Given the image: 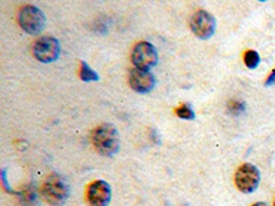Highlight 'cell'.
<instances>
[{"instance_id": "obj_8", "label": "cell", "mask_w": 275, "mask_h": 206, "mask_svg": "<svg viewBox=\"0 0 275 206\" xmlns=\"http://www.w3.org/2000/svg\"><path fill=\"white\" fill-rule=\"evenodd\" d=\"M86 199L90 206H108L112 201V187L103 180H95L86 190Z\"/></svg>"}, {"instance_id": "obj_15", "label": "cell", "mask_w": 275, "mask_h": 206, "mask_svg": "<svg viewBox=\"0 0 275 206\" xmlns=\"http://www.w3.org/2000/svg\"><path fill=\"white\" fill-rule=\"evenodd\" d=\"M6 169H3V171H2V181H3V186H5V189H6V191H7V193H11V194H15V191H13V190L10 189V186H9V183H7V176H6Z\"/></svg>"}, {"instance_id": "obj_7", "label": "cell", "mask_w": 275, "mask_h": 206, "mask_svg": "<svg viewBox=\"0 0 275 206\" xmlns=\"http://www.w3.org/2000/svg\"><path fill=\"white\" fill-rule=\"evenodd\" d=\"M190 28L198 39L206 40L213 36L216 29V19L205 10H198L190 19Z\"/></svg>"}, {"instance_id": "obj_17", "label": "cell", "mask_w": 275, "mask_h": 206, "mask_svg": "<svg viewBox=\"0 0 275 206\" xmlns=\"http://www.w3.org/2000/svg\"><path fill=\"white\" fill-rule=\"evenodd\" d=\"M252 206H268L266 203V202H256V203H253Z\"/></svg>"}, {"instance_id": "obj_18", "label": "cell", "mask_w": 275, "mask_h": 206, "mask_svg": "<svg viewBox=\"0 0 275 206\" xmlns=\"http://www.w3.org/2000/svg\"><path fill=\"white\" fill-rule=\"evenodd\" d=\"M274 206H275V199H274Z\"/></svg>"}, {"instance_id": "obj_12", "label": "cell", "mask_w": 275, "mask_h": 206, "mask_svg": "<svg viewBox=\"0 0 275 206\" xmlns=\"http://www.w3.org/2000/svg\"><path fill=\"white\" fill-rule=\"evenodd\" d=\"M175 113H176V116L179 117V118H182V120L191 121L195 118V113H194L193 109L190 108L187 103H183L179 108L175 109Z\"/></svg>"}, {"instance_id": "obj_11", "label": "cell", "mask_w": 275, "mask_h": 206, "mask_svg": "<svg viewBox=\"0 0 275 206\" xmlns=\"http://www.w3.org/2000/svg\"><path fill=\"white\" fill-rule=\"evenodd\" d=\"M244 62H245L246 68L248 69H256L260 64V55L258 51L254 50H248L244 54Z\"/></svg>"}, {"instance_id": "obj_14", "label": "cell", "mask_w": 275, "mask_h": 206, "mask_svg": "<svg viewBox=\"0 0 275 206\" xmlns=\"http://www.w3.org/2000/svg\"><path fill=\"white\" fill-rule=\"evenodd\" d=\"M19 195H21V202L25 206H33V203L36 202V194L32 189L24 190L19 193Z\"/></svg>"}, {"instance_id": "obj_10", "label": "cell", "mask_w": 275, "mask_h": 206, "mask_svg": "<svg viewBox=\"0 0 275 206\" xmlns=\"http://www.w3.org/2000/svg\"><path fill=\"white\" fill-rule=\"evenodd\" d=\"M78 76H80L83 81L86 83L98 81L99 80V74L88 66L86 60H82V62H80V73H78Z\"/></svg>"}, {"instance_id": "obj_5", "label": "cell", "mask_w": 275, "mask_h": 206, "mask_svg": "<svg viewBox=\"0 0 275 206\" xmlns=\"http://www.w3.org/2000/svg\"><path fill=\"white\" fill-rule=\"evenodd\" d=\"M131 62L136 69L150 70L159 62V52L149 42H139L131 52Z\"/></svg>"}, {"instance_id": "obj_4", "label": "cell", "mask_w": 275, "mask_h": 206, "mask_svg": "<svg viewBox=\"0 0 275 206\" xmlns=\"http://www.w3.org/2000/svg\"><path fill=\"white\" fill-rule=\"evenodd\" d=\"M260 171L253 163H242L234 175L237 189L244 194H252L260 184Z\"/></svg>"}, {"instance_id": "obj_3", "label": "cell", "mask_w": 275, "mask_h": 206, "mask_svg": "<svg viewBox=\"0 0 275 206\" xmlns=\"http://www.w3.org/2000/svg\"><path fill=\"white\" fill-rule=\"evenodd\" d=\"M18 24L26 33L39 34L46 26V17L36 6L26 5L18 11Z\"/></svg>"}, {"instance_id": "obj_2", "label": "cell", "mask_w": 275, "mask_h": 206, "mask_svg": "<svg viewBox=\"0 0 275 206\" xmlns=\"http://www.w3.org/2000/svg\"><path fill=\"white\" fill-rule=\"evenodd\" d=\"M92 145L99 154L112 157L120 149V136L117 129L110 124L96 127L92 132Z\"/></svg>"}, {"instance_id": "obj_6", "label": "cell", "mask_w": 275, "mask_h": 206, "mask_svg": "<svg viewBox=\"0 0 275 206\" xmlns=\"http://www.w3.org/2000/svg\"><path fill=\"white\" fill-rule=\"evenodd\" d=\"M32 52H33L34 58L40 62L51 64L60 58L61 44L55 37L43 36L32 44Z\"/></svg>"}, {"instance_id": "obj_1", "label": "cell", "mask_w": 275, "mask_h": 206, "mask_svg": "<svg viewBox=\"0 0 275 206\" xmlns=\"http://www.w3.org/2000/svg\"><path fill=\"white\" fill-rule=\"evenodd\" d=\"M42 195L44 201L51 206H62L70 195V186L64 176L51 173L44 179L42 184Z\"/></svg>"}, {"instance_id": "obj_13", "label": "cell", "mask_w": 275, "mask_h": 206, "mask_svg": "<svg viewBox=\"0 0 275 206\" xmlns=\"http://www.w3.org/2000/svg\"><path fill=\"white\" fill-rule=\"evenodd\" d=\"M246 105L245 102H242V100H238V99H232L230 102L227 103V110L234 116H240L242 113L245 112Z\"/></svg>"}, {"instance_id": "obj_16", "label": "cell", "mask_w": 275, "mask_h": 206, "mask_svg": "<svg viewBox=\"0 0 275 206\" xmlns=\"http://www.w3.org/2000/svg\"><path fill=\"white\" fill-rule=\"evenodd\" d=\"M275 84V69H272V72L268 74V77H267L266 83H264V86L266 87H271Z\"/></svg>"}, {"instance_id": "obj_9", "label": "cell", "mask_w": 275, "mask_h": 206, "mask_svg": "<svg viewBox=\"0 0 275 206\" xmlns=\"http://www.w3.org/2000/svg\"><path fill=\"white\" fill-rule=\"evenodd\" d=\"M128 81L131 88L139 94H147L155 86V77L150 70H141L136 68L129 72Z\"/></svg>"}]
</instances>
